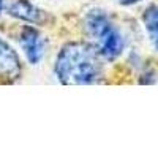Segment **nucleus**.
Here are the masks:
<instances>
[{
    "instance_id": "1",
    "label": "nucleus",
    "mask_w": 158,
    "mask_h": 158,
    "mask_svg": "<svg viewBox=\"0 0 158 158\" xmlns=\"http://www.w3.org/2000/svg\"><path fill=\"white\" fill-rule=\"evenodd\" d=\"M54 73L63 85H90L103 77V59L90 43L71 41L59 51Z\"/></svg>"
},
{
    "instance_id": "2",
    "label": "nucleus",
    "mask_w": 158,
    "mask_h": 158,
    "mask_svg": "<svg viewBox=\"0 0 158 158\" xmlns=\"http://www.w3.org/2000/svg\"><path fill=\"white\" fill-rule=\"evenodd\" d=\"M84 29L92 46L104 60H115L125 49V38L112 19L101 10H90L84 19Z\"/></svg>"
},
{
    "instance_id": "3",
    "label": "nucleus",
    "mask_w": 158,
    "mask_h": 158,
    "mask_svg": "<svg viewBox=\"0 0 158 158\" xmlns=\"http://www.w3.org/2000/svg\"><path fill=\"white\" fill-rule=\"evenodd\" d=\"M19 44L30 65H38L43 60L46 54V38L38 29L24 25L19 33Z\"/></svg>"
},
{
    "instance_id": "4",
    "label": "nucleus",
    "mask_w": 158,
    "mask_h": 158,
    "mask_svg": "<svg viewBox=\"0 0 158 158\" xmlns=\"http://www.w3.org/2000/svg\"><path fill=\"white\" fill-rule=\"evenodd\" d=\"M6 13L11 18L32 25H43L49 19L48 13L40 6L33 5L30 0H15L6 6Z\"/></svg>"
},
{
    "instance_id": "5",
    "label": "nucleus",
    "mask_w": 158,
    "mask_h": 158,
    "mask_svg": "<svg viewBox=\"0 0 158 158\" xmlns=\"http://www.w3.org/2000/svg\"><path fill=\"white\" fill-rule=\"evenodd\" d=\"M21 73L22 63L18 52L0 36V79H3L5 82H15Z\"/></svg>"
},
{
    "instance_id": "6",
    "label": "nucleus",
    "mask_w": 158,
    "mask_h": 158,
    "mask_svg": "<svg viewBox=\"0 0 158 158\" xmlns=\"http://www.w3.org/2000/svg\"><path fill=\"white\" fill-rule=\"evenodd\" d=\"M142 24L146 29L150 43L158 51V5L152 3L142 13Z\"/></svg>"
},
{
    "instance_id": "7",
    "label": "nucleus",
    "mask_w": 158,
    "mask_h": 158,
    "mask_svg": "<svg viewBox=\"0 0 158 158\" xmlns=\"http://www.w3.org/2000/svg\"><path fill=\"white\" fill-rule=\"evenodd\" d=\"M115 2L118 5H123V6H130V5H136L139 2H142V0H115Z\"/></svg>"
},
{
    "instance_id": "8",
    "label": "nucleus",
    "mask_w": 158,
    "mask_h": 158,
    "mask_svg": "<svg viewBox=\"0 0 158 158\" xmlns=\"http://www.w3.org/2000/svg\"><path fill=\"white\" fill-rule=\"evenodd\" d=\"M3 8H5V0H0V15H2Z\"/></svg>"
}]
</instances>
